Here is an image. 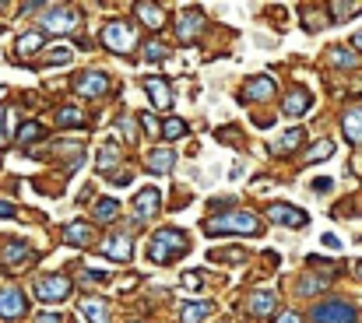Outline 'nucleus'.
<instances>
[{
	"label": "nucleus",
	"instance_id": "obj_1",
	"mask_svg": "<svg viewBox=\"0 0 362 323\" xmlns=\"http://www.w3.org/2000/svg\"><path fill=\"white\" fill-rule=\"evenodd\" d=\"M190 246H187V235L180 228H159L152 235V246H148V256L155 263H169L173 256H183Z\"/></svg>",
	"mask_w": 362,
	"mask_h": 323
},
{
	"label": "nucleus",
	"instance_id": "obj_2",
	"mask_svg": "<svg viewBox=\"0 0 362 323\" xmlns=\"http://www.w3.org/2000/svg\"><path fill=\"white\" fill-rule=\"evenodd\" d=\"M208 235H222V232H243V235H257L260 232V221L257 214L250 211H232V214H215L208 225H204Z\"/></svg>",
	"mask_w": 362,
	"mask_h": 323
},
{
	"label": "nucleus",
	"instance_id": "obj_3",
	"mask_svg": "<svg viewBox=\"0 0 362 323\" xmlns=\"http://www.w3.org/2000/svg\"><path fill=\"white\" fill-rule=\"evenodd\" d=\"M355 305L341 302V298H327L320 305H313V323H355Z\"/></svg>",
	"mask_w": 362,
	"mask_h": 323
},
{
	"label": "nucleus",
	"instance_id": "obj_4",
	"mask_svg": "<svg viewBox=\"0 0 362 323\" xmlns=\"http://www.w3.org/2000/svg\"><path fill=\"white\" fill-rule=\"evenodd\" d=\"M71 277H60V274H46V277H39L36 281V298L39 302H46V305H53V302H64L67 295H71Z\"/></svg>",
	"mask_w": 362,
	"mask_h": 323
},
{
	"label": "nucleus",
	"instance_id": "obj_5",
	"mask_svg": "<svg viewBox=\"0 0 362 323\" xmlns=\"http://www.w3.org/2000/svg\"><path fill=\"white\" fill-rule=\"evenodd\" d=\"M102 46H109L113 53H130V50L138 46V36H134L130 25H123V22H109V25L102 29Z\"/></svg>",
	"mask_w": 362,
	"mask_h": 323
},
{
	"label": "nucleus",
	"instance_id": "obj_6",
	"mask_svg": "<svg viewBox=\"0 0 362 323\" xmlns=\"http://www.w3.org/2000/svg\"><path fill=\"white\" fill-rule=\"evenodd\" d=\"M78 22H81V18H78L71 8H46L43 18H39V25H43L46 32H60V36H64V32H74Z\"/></svg>",
	"mask_w": 362,
	"mask_h": 323
},
{
	"label": "nucleus",
	"instance_id": "obj_7",
	"mask_svg": "<svg viewBox=\"0 0 362 323\" xmlns=\"http://www.w3.org/2000/svg\"><path fill=\"white\" fill-rule=\"evenodd\" d=\"M267 218L274 225H288V228H306V221H309V214L302 207H295V204H271Z\"/></svg>",
	"mask_w": 362,
	"mask_h": 323
},
{
	"label": "nucleus",
	"instance_id": "obj_8",
	"mask_svg": "<svg viewBox=\"0 0 362 323\" xmlns=\"http://www.w3.org/2000/svg\"><path fill=\"white\" fill-rule=\"evenodd\" d=\"M145 92L152 95V106H155V109H169V106H173V88H169L166 78L148 74V78H145Z\"/></svg>",
	"mask_w": 362,
	"mask_h": 323
},
{
	"label": "nucleus",
	"instance_id": "obj_9",
	"mask_svg": "<svg viewBox=\"0 0 362 323\" xmlns=\"http://www.w3.org/2000/svg\"><path fill=\"white\" fill-rule=\"evenodd\" d=\"M102 253L113 256V260H120V263H127V260L134 256L130 235H127V232H113V235H106V239H102Z\"/></svg>",
	"mask_w": 362,
	"mask_h": 323
},
{
	"label": "nucleus",
	"instance_id": "obj_10",
	"mask_svg": "<svg viewBox=\"0 0 362 323\" xmlns=\"http://www.w3.org/2000/svg\"><path fill=\"white\" fill-rule=\"evenodd\" d=\"M22 312H25V295H22L15 284L0 288V316H4V319H15V316H22Z\"/></svg>",
	"mask_w": 362,
	"mask_h": 323
},
{
	"label": "nucleus",
	"instance_id": "obj_11",
	"mask_svg": "<svg viewBox=\"0 0 362 323\" xmlns=\"http://www.w3.org/2000/svg\"><path fill=\"white\" fill-rule=\"evenodd\" d=\"M271 95H274V81L271 78H250L243 85V92H239L243 102H267Z\"/></svg>",
	"mask_w": 362,
	"mask_h": 323
},
{
	"label": "nucleus",
	"instance_id": "obj_12",
	"mask_svg": "<svg viewBox=\"0 0 362 323\" xmlns=\"http://www.w3.org/2000/svg\"><path fill=\"white\" fill-rule=\"evenodd\" d=\"M106 88H109V78H106L102 71L78 74V81H74V92H78V95H106Z\"/></svg>",
	"mask_w": 362,
	"mask_h": 323
},
{
	"label": "nucleus",
	"instance_id": "obj_13",
	"mask_svg": "<svg viewBox=\"0 0 362 323\" xmlns=\"http://www.w3.org/2000/svg\"><path fill=\"white\" fill-rule=\"evenodd\" d=\"M159 190L155 186H145L138 197H134V214H138V221H145V218H155L159 214Z\"/></svg>",
	"mask_w": 362,
	"mask_h": 323
},
{
	"label": "nucleus",
	"instance_id": "obj_14",
	"mask_svg": "<svg viewBox=\"0 0 362 323\" xmlns=\"http://www.w3.org/2000/svg\"><path fill=\"white\" fill-rule=\"evenodd\" d=\"M201 25H204V15H201L197 8H187V11L180 15V22H176V36H180L183 43H190V39L201 32Z\"/></svg>",
	"mask_w": 362,
	"mask_h": 323
},
{
	"label": "nucleus",
	"instance_id": "obj_15",
	"mask_svg": "<svg viewBox=\"0 0 362 323\" xmlns=\"http://www.w3.org/2000/svg\"><path fill=\"white\" fill-rule=\"evenodd\" d=\"M309 106H313V99H309L306 88H292V92L285 95V102H281L285 116H302V113H309Z\"/></svg>",
	"mask_w": 362,
	"mask_h": 323
},
{
	"label": "nucleus",
	"instance_id": "obj_16",
	"mask_svg": "<svg viewBox=\"0 0 362 323\" xmlns=\"http://www.w3.org/2000/svg\"><path fill=\"white\" fill-rule=\"evenodd\" d=\"M148 169L159 172V176H162V172H173V169H176V151H173V148H155V151L148 155Z\"/></svg>",
	"mask_w": 362,
	"mask_h": 323
},
{
	"label": "nucleus",
	"instance_id": "obj_17",
	"mask_svg": "<svg viewBox=\"0 0 362 323\" xmlns=\"http://www.w3.org/2000/svg\"><path fill=\"white\" fill-rule=\"evenodd\" d=\"M246 309H250L253 316H271V312H274V291H267V288L253 291L250 302H246Z\"/></svg>",
	"mask_w": 362,
	"mask_h": 323
},
{
	"label": "nucleus",
	"instance_id": "obj_18",
	"mask_svg": "<svg viewBox=\"0 0 362 323\" xmlns=\"http://www.w3.org/2000/svg\"><path fill=\"white\" fill-rule=\"evenodd\" d=\"M64 242H71V246H88V242H92L88 221H71V225H64Z\"/></svg>",
	"mask_w": 362,
	"mask_h": 323
},
{
	"label": "nucleus",
	"instance_id": "obj_19",
	"mask_svg": "<svg viewBox=\"0 0 362 323\" xmlns=\"http://www.w3.org/2000/svg\"><path fill=\"white\" fill-rule=\"evenodd\" d=\"M81 316L88 323H109V309L102 298H81Z\"/></svg>",
	"mask_w": 362,
	"mask_h": 323
},
{
	"label": "nucleus",
	"instance_id": "obj_20",
	"mask_svg": "<svg viewBox=\"0 0 362 323\" xmlns=\"http://www.w3.org/2000/svg\"><path fill=\"white\" fill-rule=\"evenodd\" d=\"M341 130L351 144H362V109H348L341 120Z\"/></svg>",
	"mask_w": 362,
	"mask_h": 323
},
{
	"label": "nucleus",
	"instance_id": "obj_21",
	"mask_svg": "<svg viewBox=\"0 0 362 323\" xmlns=\"http://www.w3.org/2000/svg\"><path fill=\"white\" fill-rule=\"evenodd\" d=\"M138 18H141L148 29H162V25H166V11L155 8V4H138Z\"/></svg>",
	"mask_w": 362,
	"mask_h": 323
},
{
	"label": "nucleus",
	"instance_id": "obj_22",
	"mask_svg": "<svg viewBox=\"0 0 362 323\" xmlns=\"http://www.w3.org/2000/svg\"><path fill=\"white\" fill-rule=\"evenodd\" d=\"M29 253H32V246H29L25 239H8V246H4V263H22Z\"/></svg>",
	"mask_w": 362,
	"mask_h": 323
},
{
	"label": "nucleus",
	"instance_id": "obj_23",
	"mask_svg": "<svg viewBox=\"0 0 362 323\" xmlns=\"http://www.w3.org/2000/svg\"><path fill=\"white\" fill-rule=\"evenodd\" d=\"M43 50V32H25L18 39V57H36Z\"/></svg>",
	"mask_w": 362,
	"mask_h": 323
},
{
	"label": "nucleus",
	"instance_id": "obj_24",
	"mask_svg": "<svg viewBox=\"0 0 362 323\" xmlns=\"http://www.w3.org/2000/svg\"><path fill=\"white\" fill-rule=\"evenodd\" d=\"M299 141H302V130L295 127V130H288V134H281L278 141H271V151H274V155H288V151H292V148H295Z\"/></svg>",
	"mask_w": 362,
	"mask_h": 323
},
{
	"label": "nucleus",
	"instance_id": "obj_25",
	"mask_svg": "<svg viewBox=\"0 0 362 323\" xmlns=\"http://www.w3.org/2000/svg\"><path fill=\"white\" fill-rule=\"evenodd\" d=\"M211 312V302H187L183 305V323H201Z\"/></svg>",
	"mask_w": 362,
	"mask_h": 323
},
{
	"label": "nucleus",
	"instance_id": "obj_26",
	"mask_svg": "<svg viewBox=\"0 0 362 323\" xmlns=\"http://www.w3.org/2000/svg\"><path fill=\"white\" fill-rule=\"evenodd\" d=\"M330 155H334V141L323 137V141H316V144L306 151V162H323V158H330Z\"/></svg>",
	"mask_w": 362,
	"mask_h": 323
},
{
	"label": "nucleus",
	"instance_id": "obj_27",
	"mask_svg": "<svg viewBox=\"0 0 362 323\" xmlns=\"http://www.w3.org/2000/svg\"><path fill=\"white\" fill-rule=\"evenodd\" d=\"M116 214H120V204H116L113 197H106V200L95 204V221H113Z\"/></svg>",
	"mask_w": 362,
	"mask_h": 323
},
{
	"label": "nucleus",
	"instance_id": "obj_28",
	"mask_svg": "<svg viewBox=\"0 0 362 323\" xmlns=\"http://www.w3.org/2000/svg\"><path fill=\"white\" fill-rule=\"evenodd\" d=\"M57 123H60V127H81V123H85V116H81V109L67 106V109H60V113H57Z\"/></svg>",
	"mask_w": 362,
	"mask_h": 323
},
{
	"label": "nucleus",
	"instance_id": "obj_29",
	"mask_svg": "<svg viewBox=\"0 0 362 323\" xmlns=\"http://www.w3.org/2000/svg\"><path fill=\"white\" fill-rule=\"evenodd\" d=\"M113 162H120V148L109 141V144L99 151V169H102V172H109V169H113Z\"/></svg>",
	"mask_w": 362,
	"mask_h": 323
},
{
	"label": "nucleus",
	"instance_id": "obj_30",
	"mask_svg": "<svg viewBox=\"0 0 362 323\" xmlns=\"http://www.w3.org/2000/svg\"><path fill=\"white\" fill-rule=\"evenodd\" d=\"M183 134H187V123H183L180 116H169V120L162 123V137L173 141V137H183Z\"/></svg>",
	"mask_w": 362,
	"mask_h": 323
},
{
	"label": "nucleus",
	"instance_id": "obj_31",
	"mask_svg": "<svg viewBox=\"0 0 362 323\" xmlns=\"http://www.w3.org/2000/svg\"><path fill=\"white\" fill-rule=\"evenodd\" d=\"M43 137V127L32 120V123H22V130H18V144H32V141H39Z\"/></svg>",
	"mask_w": 362,
	"mask_h": 323
},
{
	"label": "nucleus",
	"instance_id": "obj_32",
	"mask_svg": "<svg viewBox=\"0 0 362 323\" xmlns=\"http://www.w3.org/2000/svg\"><path fill=\"white\" fill-rule=\"evenodd\" d=\"M8 141H11V109L0 106V144H8Z\"/></svg>",
	"mask_w": 362,
	"mask_h": 323
},
{
	"label": "nucleus",
	"instance_id": "obj_33",
	"mask_svg": "<svg viewBox=\"0 0 362 323\" xmlns=\"http://www.w3.org/2000/svg\"><path fill=\"white\" fill-rule=\"evenodd\" d=\"M145 57H148L152 64H159V60H166V57H169V50H166L162 43H148V46H145Z\"/></svg>",
	"mask_w": 362,
	"mask_h": 323
},
{
	"label": "nucleus",
	"instance_id": "obj_34",
	"mask_svg": "<svg viewBox=\"0 0 362 323\" xmlns=\"http://www.w3.org/2000/svg\"><path fill=\"white\" fill-rule=\"evenodd\" d=\"M330 64H337V67H351V64H355V53H348V50H330Z\"/></svg>",
	"mask_w": 362,
	"mask_h": 323
},
{
	"label": "nucleus",
	"instance_id": "obj_35",
	"mask_svg": "<svg viewBox=\"0 0 362 323\" xmlns=\"http://www.w3.org/2000/svg\"><path fill=\"white\" fill-rule=\"evenodd\" d=\"M358 11V4H330V15L337 18V22H344L348 15H355Z\"/></svg>",
	"mask_w": 362,
	"mask_h": 323
},
{
	"label": "nucleus",
	"instance_id": "obj_36",
	"mask_svg": "<svg viewBox=\"0 0 362 323\" xmlns=\"http://www.w3.org/2000/svg\"><path fill=\"white\" fill-rule=\"evenodd\" d=\"M141 127H145L148 134H162V123H159L152 113H141Z\"/></svg>",
	"mask_w": 362,
	"mask_h": 323
},
{
	"label": "nucleus",
	"instance_id": "obj_37",
	"mask_svg": "<svg viewBox=\"0 0 362 323\" xmlns=\"http://www.w3.org/2000/svg\"><path fill=\"white\" fill-rule=\"evenodd\" d=\"M50 64H67L71 60V50L67 46H60V50H50V57H46Z\"/></svg>",
	"mask_w": 362,
	"mask_h": 323
},
{
	"label": "nucleus",
	"instance_id": "obj_38",
	"mask_svg": "<svg viewBox=\"0 0 362 323\" xmlns=\"http://www.w3.org/2000/svg\"><path fill=\"white\" fill-rule=\"evenodd\" d=\"M320 288H323V281H316V277H306V281L299 284V291H302V295H309V291H320Z\"/></svg>",
	"mask_w": 362,
	"mask_h": 323
},
{
	"label": "nucleus",
	"instance_id": "obj_39",
	"mask_svg": "<svg viewBox=\"0 0 362 323\" xmlns=\"http://www.w3.org/2000/svg\"><path fill=\"white\" fill-rule=\"evenodd\" d=\"M211 260H243V253H239V249H232V253H225V249H215V253H211Z\"/></svg>",
	"mask_w": 362,
	"mask_h": 323
},
{
	"label": "nucleus",
	"instance_id": "obj_40",
	"mask_svg": "<svg viewBox=\"0 0 362 323\" xmlns=\"http://www.w3.org/2000/svg\"><path fill=\"white\" fill-rule=\"evenodd\" d=\"M36 323H64V316H60V312H39Z\"/></svg>",
	"mask_w": 362,
	"mask_h": 323
},
{
	"label": "nucleus",
	"instance_id": "obj_41",
	"mask_svg": "<svg viewBox=\"0 0 362 323\" xmlns=\"http://www.w3.org/2000/svg\"><path fill=\"white\" fill-rule=\"evenodd\" d=\"M0 218H15V204L11 200H0Z\"/></svg>",
	"mask_w": 362,
	"mask_h": 323
},
{
	"label": "nucleus",
	"instance_id": "obj_42",
	"mask_svg": "<svg viewBox=\"0 0 362 323\" xmlns=\"http://www.w3.org/2000/svg\"><path fill=\"white\" fill-rule=\"evenodd\" d=\"M323 246H327V249H341V242H337V235H330V232L323 235Z\"/></svg>",
	"mask_w": 362,
	"mask_h": 323
},
{
	"label": "nucleus",
	"instance_id": "obj_43",
	"mask_svg": "<svg viewBox=\"0 0 362 323\" xmlns=\"http://www.w3.org/2000/svg\"><path fill=\"white\" fill-rule=\"evenodd\" d=\"M313 190H316V193H327V190H330V179H316Z\"/></svg>",
	"mask_w": 362,
	"mask_h": 323
},
{
	"label": "nucleus",
	"instance_id": "obj_44",
	"mask_svg": "<svg viewBox=\"0 0 362 323\" xmlns=\"http://www.w3.org/2000/svg\"><path fill=\"white\" fill-rule=\"evenodd\" d=\"M183 284H187V288H197L201 277H197V274H183Z\"/></svg>",
	"mask_w": 362,
	"mask_h": 323
},
{
	"label": "nucleus",
	"instance_id": "obj_45",
	"mask_svg": "<svg viewBox=\"0 0 362 323\" xmlns=\"http://www.w3.org/2000/svg\"><path fill=\"white\" fill-rule=\"evenodd\" d=\"M102 277H106L102 270H85V281H102Z\"/></svg>",
	"mask_w": 362,
	"mask_h": 323
},
{
	"label": "nucleus",
	"instance_id": "obj_46",
	"mask_svg": "<svg viewBox=\"0 0 362 323\" xmlns=\"http://www.w3.org/2000/svg\"><path fill=\"white\" fill-rule=\"evenodd\" d=\"M278 323H299V316H295V312H281Z\"/></svg>",
	"mask_w": 362,
	"mask_h": 323
},
{
	"label": "nucleus",
	"instance_id": "obj_47",
	"mask_svg": "<svg viewBox=\"0 0 362 323\" xmlns=\"http://www.w3.org/2000/svg\"><path fill=\"white\" fill-rule=\"evenodd\" d=\"M351 46H355V50L362 53V32H355V36H351Z\"/></svg>",
	"mask_w": 362,
	"mask_h": 323
},
{
	"label": "nucleus",
	"instance_id": "obj_48",
	"mask_svg": "<svg viewBox=\"0 0 362 323\" xmlns=\"http://www.w3.org/2000/svg\"><path fill=\"white\" fill-rule=\"evenodd\" d=\"M355 270H358V277H362V263H355Z\"/></svg>",
	"mask_w": 362,
	"mask_h": 323
},
{
	"label": "nucleus",
	"instance_id": "obj_49",
	"mask_svg": "<svg viewBox=\"0 0 362 323\" xmlns=\"http://www.w3.org/2000/svg\"><path fill=\"white\" fill-rule=\"evenodd\" d=\"M222 323H229V319H222Z\"/></svg>",
	"mask_w": 362,
	"mask_h": 323
}]
</instances>
